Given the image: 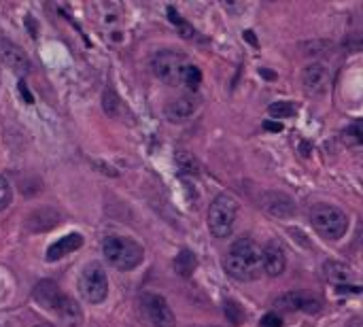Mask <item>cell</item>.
Instances as JSON below:
<instances>
[{
  "mask_svg": "<svg viewBox=\"0 0 363 327\" xmlns=\"http://www.w3.org/2000/svg\"><path fill=\"white\" fill-rule=\"evenodd\" d=\"M223 268L234 280H240V282L255 280L264 272L261 249L251 238H238L223 260Z\"/></svg>",
  "mask_w": 363,
  "mask_h": 327,
  "instance_id": "obj_1",
  "label": "cell"
},
{
  "mask_svg": "<svg viewBox=\"0 0 363 327\" xmlns=\"http://www.w3.org/2000/svg\"><path fill=\"white\" fill-rule=\"evenodd\" d=\"M34 300L40 306H45L47 310H54L70 327L79 325L81 319H83V312H81L79 304L72 298L64 296L54 280H40L34 287Z\"/></svg>",
  "mask_w": 363,
  "mask_h": 327,
  "instance_id": "obj_2",
  "label": "cell"
},
{
  "mask_svg": "<svg viewBox=\"0 0 363 327\" xmlns=\"http://www.w3.org/2000/svg\"><path fill=\"white\" fill-rule=\"evenodd\" d=\"M102 253L106 257V262L117 268V270H134L143 264L145 260V251L143 247L132 240V238H126V236H108L104 238L102 242Z\"/></svg>",
  "mask_w": 363,
  "mask_h": 327,
  "instance_id": "obj_3",
  "label": "cell"
},
{
  "mask_svg": "<svg viewBox=\"0 0 363 327\" xmlns=\"http://www.w3.org/2000/svg\"><path fill=\"white\" fill-rule=\"evenodd\" d=\"M310 223L325 240H340L348 230V217L334 204H316L310 209Z\"/></svg>",
  "mask_w": 363,
  "mask_h": 327,
  "instance_id": "obj_4",
  "label": "cell"
},
{
  "mask_svg": "<svg viewBox=\"0 0 363 327\" xmlns=\"http://www.w3.org/2000/svg\"><path fill=\"white\" fill-rule=\"evenodd\" d=\"M238 217V200L229 193H219L209 209V230L215 238H229Z\"/></svg>",
  "mask_w": 363,
  "mask_h": 327,
  "instance_id": "obj_5",
  "label": "cell"
},
{
  "mask_svg": "<svg viewBox=\"0 0 363 327\" xmlns=\"http://www.w3.org/2000/svg\"><path fill=\"white\" fill-rule=\"evenodd\" d=\"M191 62L179 54V51H157L151 60V68L155 72V77L159 81H164L166 86H183V74H185V68L189 66Z\"/></svg>",
  "mask_w": 363,
  "mask_h": 327,
  "instance_id": "obj_6",
  "label": "cell"
},
{
  "mask_svg": "<svg viewBox=\"0 0 363 327\" xmlns=\"http://www.w3.org/2000/svg\"><path fill=\"white\" fill-rule=\"evenodd\" d=\"M79 292L90 304H100L108 296V276L100 264H88L79 276Z\"/></svg>",
  "mask_w": 363,
  "mask_h": 327,
  "instance_id": "obj_7",
  "label": "cell"
},
{
  "mask_svg": "<svg viewBox=\"0 0 363 327\" xmlns=\"http://www.w3.org/2000/svg\"><path fill=\"white\" fill-rule=\"evenodd\" d=\"M140 314L147 327H175L177 319L170 310L168 302L157 294H143L140 296Z\"/></svg>",
  "mask_w": 363,
  "mask_h": 327,
  "instance_id": "obj_8",
  "label": "cell"
},
{
  "mask_svg": "<svg viewBox=\"0 0 363 327\" xmlns=\"http://www.w3.org/2000/svg\"><path fill=\"white\" fill-rule=\"evenodd\" d=\"M274 306L280 312H318L321 310V300L314 296H308L304 292H287L274 300Z\"/></svg>",
  "mask_w": 363,
  "mask_h": 327,
  "instance_id": "obj_9",
  "label": "cell"
},
{
  "mask_svg": "<svg viewBox=\"0 0 363 327\" xmlns=\"http://www.w3.org/2000/svg\"><path fill=\"white\" fill-rule=\"evenodd\" d=\"M302 86L308 94L312 96H321L325 94L330 88V70L325 64L321 62H312L302 70Z\"/></svg>",
  "mask_w": 363,
  "mask_h": 327,
  "instance_id": "obj_10",
  "label": "cell"
},
{
  "mask_svg": "<svg viewBox=\"0 0 363 327\" xmlns=\"http://www.w3.org/2000/svg\"><path fill=\"white\" fill-rule=\"evenodd\" d=\"M0 58H3V62L19 77H26L32 68L26 51L19 45L11 43V40H5V38H0Z\"/></svg>",
  "mask_w": 363,
  "mask_h": 327,
  "instance_id": "obj_11",
  "label": "cell"
},
{
  "mask_svg": "<svg viewBox=\"0 0 363 327\" xmlns=\"http://www.w3.org/2000/svg\"><path fill=\"white\" fill-rule=\"evenodd\" d=\"M261 207H264V211H268L272 217H278V219H289L296 215V202L287 193H280V191L264 193Z\"/></svg>",
  "mask_w": 363,
  "mask_h": 327,
  "instance_id": "obj_12",
  "label": "cell"
},
{
  "mask_svg": "<svg viewBox=\"0 0 363 327\" xmlns=\"http://www.w3.org/2000/svg\"><path fill=\"white\" fill-rule=\"evenodd\" d=\"M197 109H200V98L193 94H185V96L170 100L166 104L164 113H166L168 121H172V124H181V121H187Z\"/></svg>",
  "mask_w": 363,
  "mask_h": 327,
  "instance_id": "obj_13",
  "label": "cell"
},
{
  "mask_svg": "<svg viewBox=\"0 0 363 327\" xmlns=\"http://www.w3.org/2000/svg\"><path fill=\"white\" fill-rule=\"evenodd\" d=\"M261 266H264V272L272 278L280 276L287 268V257H285V251H282L276 242H268L266 247L261 249Z\"/></svg>",
  "mask_w": 363,
  "mask_h": 327,
  "instance_id": "obj_14",
  "label": "cell"
},
{
  "mask_svg": "<svg viewBox=\"0 0 363 327\" xmlns=\"http://www.w3.org/2000/svg\"><path fill=\"white\" fill-rule=\"evenodd\" d=\"M81 247H83V236L76 234V232H72V234H68V236H64V238H60V240H56V242L51 244V247L47 249L45 260H47V262H58V260H62L64 255H70V253L79 251Z\"/></svg>",
  "mask_w": 363,
  "mask_h": 327,
  "instance_id": "obj_15",
  "label": "cell"
},
{
  "mask_svg": "<svg viewBox=\"0 0 363 327\" xmlns=\"http://www.w3.org/2000/svg\"><path fill=\"white\" fill-rule=\"evenodd\" d=\"M60 223V215L54 209H45V211H36L28 217V228L32 232H45L51 230Z\"/></svg>",
  "mask_w": 363,
  "mask_h": 327,
  "instance_id": "obj_16",
  "label": "cell"
},
{
  "mask_svg": "<svg viewBox=\"0 0 363 327\" xmlns=\"http://www.w3.org/2000/svg\"><path fill=\"white\" fill-rule=\"evenodd\" d=\"M323 274H325L328 280H332L336 285H344L353 278V270L340 262H325L323 264Z\"/></svg>",
  "mask_w": 363,
  "mask_h": 327,
  "instance_id": "obj_17",
  "label": "cell"
},
{
  "mask_svg": "<svg viewBox=\"0 0 363 327\" xmlns=\"http://www.w3.org/2000/svg\"><path fill=\"white\" fill-rule=\"evenodd\" d=\"M195 255L189 251V249H183L179 255H177V260H175V270L181 274V276H191V272L195 270Z\"/></svg>",
  "mask_w": 363,
  "mask_h": 327,
  "instance_id": "obj_18",
  "label": "cell"
},
{
  "mask_svg": "<svg viewBox=\"0 0 363 327\" xmlns=\"http://www.w3.org/2000/svg\"><path fill=\"white\" fill-rule=\"evenodd\" d=\"M202 83V72L195 64H189L185 68V74H183V88H187L189 92H195L197 86Z\"/></svg>",
  "mask_w": 363,
  "mask_h": 327,
  "instance_id": "obj_19",
  "label": "cell"
},
{
  "mask_svg": "<svg viewBox=\"0 0 363 327\" xmlns=\"http://www.w3.org/2000/svg\"><path fill=\"white\" fill-rule=\"evenodd\" d=\"M296 111H298V109H296L291 102H287V100L272 102V104L268 106V113H270L272 117H276V119H287V117L296 115Z\"/></svg>",
  "mask_w": 363,
  "mask_h": 327,
  "instance_id": "obj_20",
  "label": "cell"
},
{
  "mask_svg": "<svg viewBox=\"0 0 363 327\" xmlns=\"http://www.w3.org/2000/svg\"><path fill=\"white\" fill-rule=\"evenodd\" d=\"M225 317L229 319L232 325H242V321H245V310L240 308L238 302L227 300V302H225Z\"/></svg>",
  "mask_w": 363,
  "mask_h": 327,
  "instance_id": "obj_21",
  "label": "cell"
},
{
  "mask_svg": "<svg viewBox=\"0 0 363 327\" xmlns=\"http://www.w3.org/2000/svg\"><path fill=\"white\" fill-rule=\"evenodd\" d=\"M11 198H13V191H11L9 181L5 177H0V213L11 204Z\"/></svg>",
  "mask_w": 363,
  "mask_h": 327,
  "instance_id": "obj_22",
  "label": "cell"
},
{
  "mask_svg": "<svg viewBox=\"0 0 363 327\" xmlns=\"http://www.w3.org/2000/svg\"><path fill=\"white\" fill-rule=\"evenodd\" d=\"M168 15H170V22H172L175 26H179V30H181V34H183L185 38H191V36H193V30L181 19V15H179L172 7H168Z\"/></svg>",
  "mask_w": 363,
  "mask_h": 327,
  "instance_id": "obj_23",
  "label": "cell"
},
{
  "mask_svg": "<svg viewBox=\"0 0 363 327\" xmlns=\"http://www.w3.org/2000/svg\"><path fill=\"white\" fill-rule=\"evenodd\" d=\"M344 143L348 145H357L363 143V126H350L344 130Z\"/></svg>",
  "mask_w": 363,
  "mask_h": 327,
  "instance_id": "obj_24",
  "label": "cell"
},
{
  "mask_svg": "<svg viewBox=\"0 0 363 327\" xmlns=\"http://www.w3.org/2000/svg\"><path fill=\"white\" fill-rule=\"evenodd\" d=\"M104 109H106V113L108 115H117V109H119V98L111 92V90H106V94H104Z\"/></svg>",
  "mask_w": 363,
  "mask_h": 327,
  "instance_id": "obj_25",
  "label": "cell"
},
{
  "mask_svg": "<svg viewBox=\"0 0 363 327\" xmlns=\"http://www.w3.org/2000/svg\"><path fill=\"white\" fill-rule=\"evenodd\" d=\"M280 325H282V321L276 312H268L259 323V327H280Z\"/></svg>",
  "mask_w": 363,
  "mask_h": 327,
  "instance_id": "obj_26",
  "label": "cell"
},
{
  "mask_svg": "<svg viewBox=\"0 0 363 327\" xmlns=\"http://www.w3.org/2000/svg\"><path fill=\"white\" fill-rule=\"evenodd\" d=\"M266 128H268V130H274V132H280V130H282V126H280V124H270V121L266 124Z\"/></svg>",
  "mask_w": 363,
  "mask_h": 327,
  "instance_id": "obj_27",
  "label": "cell"
},
{
  "mask_svg": "<svg viewBox=\"0 0 363 327\" xmlns=\"http://www.w3.org/2000/svg\"><path fill=\"white\" fill-rule=\"evenodd\" d=\"M36 327H54V325H36Z\"/></svg>",
  "mask_w": 363,
  "mask_h": 327,
  "instance_id": "obj_28",
  "label": "cell"
}]
</instances>
